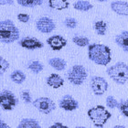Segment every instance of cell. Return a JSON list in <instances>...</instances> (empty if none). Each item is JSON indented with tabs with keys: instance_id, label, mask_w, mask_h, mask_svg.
<instances>
[{
	"instance_id": "1f68e13d",
	"label": "cell",
	"mask_w": 128,
	"mask_h": 128,
	"mask_svg": "<svg viewBox=\"0 0 128 128\" xmlns=\"http://www.w3.org/2000/svg\"><path fill=\"white\" fill-rule=\"evenodd\" d=\"M51 128H59V127H60V128H63V127H66V126H64V124H60V123H56V124H54L53 126H50Z\"/></svg>"
},
{
	"instance_id": "603a6c76",
	"label": "cell",
	"mask_w": 128,
	"mask_h": 128,
	"mask_svg": "<svg viewBox=\"0 0 128 128\" xmlns=\"http://www.w3.org/2000/svg\"><path fill=\"white\" fill-rule=\"evenodd\" d=\"M72 41L79 47H85L89 44V38L83 36H75L72 38Z\"/></svg>"
},
{
	"instance_id": "2e32d148",
	"label": "cell",
	"mask_w": 128,
	"mask_h": 128,
	"mask_svg": "<svg viewBox=\"0 0 128 128\" xmlns=\"http://www.w3.org/2000/svg\"><path fill=\"white\" fill-rule=\"evenodd\" d=\"M69 2L68 0H50L48 6L50 8L57 9V10H62L69 8Z\"/></svg>"
},
{
	"instance_id": "f546056e",
	"label": "cell",
	"mask_w": 128,
	"mask_h": 128,
	"mask_svg": "<svg viewBox=\"0 0 128 128\" xmlns=\"http://www.w3.org/2000/svg\"><path fill=\"white\" fill-rule=\"evenodd\" d=\"M18 19L19 21L23 22V23H27L30 20V16L28 14H25V13L18 14Z\"/></svg>"
},
{
	"instance_id": "5b68a950",
	"label": "cell",
	"mask_w": 128,
	"mask_h": 128,
	"mask_svg": "<svg viewBox=\"0 0 128 128\" xmlns=\"http://www.w3.org/2000/svg\"><path fill=\"white\" fill-rule=\"evenodd\" d=\"M67 77L70 82H72V84L80 85L87 77V72L85 68L82 65H74L69 70Z\"/></svg>"
},
{
	"instance_id": "9c48e42d",
	"label": "cell",
	"mask_w": 128,
	"mask_h": 128,
	"mask_svg": "<svg viewBox=\"0 0 128 128\" xmlns=\"http://www.w3.org/2000/svg\"><path fill=\"white\" fill-rule=\"evenodd\" d=\"M36 27L41 33H50L55 30V23L48 16H42L38 19Z\"/></svg>"
},
{
	"instance_id": "d4e9b609",
	"label": "cell",
	"mask_w": 128,
	"mask_h": 128,
	"mask_svg": "<svg viewBox=\"0 0 128 128\" xmlns=\"http://www.w3.org/2000/svg\"><path fill=\"white\" fill-rule=\"evenodd\" d=\"M118 107H119L121 112H123L124 115H126V117H128V99L126 101L121 102Z\"/></svg>"
},
{
	"instance_id": "ffe728a7",
	"label": "cell",
	"mask_w": 128,
	"mask_h": 128,
	"mask_svg": "<svg viewBox=\"0 0 128 128\" xmlns=\"http://www.w3.org/2000/svg\"><path fill=\"white\" fill-rule=\"evenodd\" d=\"M94 30L97 32L98 35H101V36H104L106 33L107 30V23L104 20H99V21L95 22L94 24Z\"/></svg>"
},
{
	"instance_id": "9a60e30c",
	"label": "cell",
	"mask_w": 128,
	"mask_h": 128,
	"mask_svg": "<svg viewBox=\"0 0 128 128\" xmlns=\"http://www.w3.org/2000/svg\"><path fill=\"white\" fill-rule=\"evenodd\" d=\"M115 42L118 46H120L124 50L128 52V30L123 31L115 38Z\"/></svg>"
},
{
	"instance_id": "52a82bcc",
	"label": "cell",
	"mask_w": 128,
	"mask_h": 128,
	"mask_svg": "<svg viewBox=\"0 0 128 128\" xmlns=\"http://www.w3.org/2000/svg\"><path fill=\"white\" fill-rule=\"evenodd\" d=\"M1 106L4 110H12L18 104V99L13 92L8 90H5L1 92Z\"/></svg>"
},
{
	"instance_id": "7402d4cb",
	"label": "cell",
	"mask_w": 128,
	"mask_h": 128,
	"mask_svg": "<svg viewBox=\"0 0 128 128\" xmlns=\"http://www.w3.org/2000/svg\"><path fill=\"white\" fill-rule=\"evenodd\" d=\"M18 4L26 8H34L42 4V0H18Z\"/></svg>"
},
{
	"instance_id": "836d02e7",
	"label": "cell",
	"mask_w": 128,
	"mask_h": 128,
	"mask_svg": "<svg viewBox=\"0 0 128 128\" xmlns=\"http://www.w3.org/2000/svg\"><path fill=\"white\" fill-rule=\"evenodd\" d=\"M115 127H120V128H123L124 126H115Z\"/></svg>"
},
{
	"instance_id": "d6a6232c",
	"label": "cell",
	"mask_w": 128,
	"mask_h": 128,
	"mask_svg": "<svg viewBox=\"0 0 128 128\" xmlns=\"http://www.w3.org/2000/svg\"><path fill=\"white\" fill-rule=\"evenodd\" d=\"M5 127L8 128L9 126H8L6 124H5V122H4V121L1 120V121H0V128H5Z\"/></svg>"
},
{
	"instance_id": "5bb4252c",
	"label": "cell",
	"mask_w": 128,
	"mask_h": 128,
	"mask_svg": "<svg viewBox=\"0 0 128 128\" xmlns=\"http://www.w3.org/2000/svg\"><path fill=\"white\" fill-rule=\"evenodd\" d=\"M47 83H48V85L51 86L52 88L58 89L64 84V80L59 74L52 73L47 78Z\"/></svg>"
},
{
	"instance_id": "4dcf8cb0",
	"label": "cell",
	"mask_w": 128,
	"mask_h": 128,
	"mask_svg": "<svg viewBox=\"0 0 128 128\" xmlns=\"http://www.w3.org/2000/svg\"><path fill=\"white\" fill-rule=\"evenodd\" d=\"M0 3L1 5H13L14 1L13 0H0Z\"/></svg>"
},
{
	"instance_id": "e575fe53",
	"label": "cell",
	"mask_w": 128,
	"mask_h": 128,
	"mask_svg": "<svg viewBox=\"0 0 128 128\" xmlns=\"http://www.w3.org/2000/svg\"><path fill=\"white\" fill-rule=\"evenodd\" d=\"M97 1H100V2H104V1H106V0H97Z\"/></svg>"
},
{
	"instance_id": "484cf974",
	"label": "cell",
	"mask_w": 128,
	"mask_h": 128,
	"mask_svg": "<svg viewBox=\"0 0 128 128\" xmlns=\"http://www.w3.org/2000/svg\"><path fill=\"white\" fill-rule=\"evenodd\" d=\"M106 104L107 106L110 107V108H115V107H118L119 106V104H118L117 101H116V99H114L112 96H108L106 98Z\"/></svg>"
},
{
	"instance_id": "f1b7e54d",
	"label": "cell",
	"mask_w": 128,
	"mask_h": 128,
	"mask_svg": "<svg viewBox=\"0 0 128 128\" xmlns=\"http://www.w3.org/2000/svg\"><path fill=\"white\" fill-rule=\"evenodd\" d=\"M21 98L23 99V101L26 102V104H30L31 102V96L28 91H23L21 92Z\"/></svg>"
},
{
	"instance_id": "d6986e66",
	"label": "cell",
	"mask_w": 128,
	"mask_h": 128,
	"mask_svg": "<svg viewBox=\"0 0 128 128\" xmlns=\"http://www.w3.org/2000/svg\"><path fill=\"white\" fill-rule=\"evenodd\" d=\"M92 6H94L92 5L90 2H88V1H82V0L77 1V2H75L73 4V8L80 11H88L90 9H92Z\"/></svg>"
},
{
	"instance_id": "3957f363",
	"label": "cell",
	"mask_w": 128,
	"mask_h": 128,
	"mask_svg": "<svg viewBox=\"0 0 128 128\" xmlns=\"http://www.w3.org/2000/svg\"><path fill=\"white\" fill-rule=\"evenodd\" d=\"M107 74L118 84H124L128 80V66L124 62H118L107 70Z\"/></svg>"
},
{
	"instance_id": "4fadbf2b",
	"label": "cell",
	"mask_w": 128,
	"mask_h": 128,
	"mask_svg": "<svg viewBox=\"0 0 128 128\" xmlns=\"http://www.w3.org/2000/svg\"><path fill=\"white\" fill-rule=\"evenodd\" d=\"M111 8L115 13L122 16H128V3L124 1H115L111 4Z\"/></svg>"
},
{
	"instance_id": "ba28073f",
	"label": "cell",
	"mask_w": 128,
	"mask_h": 128,
	"mask_svg": "<svg viewBox=\"0 0 128 128\" xmlns=\"http://www.w3.org/2000/svg\"><path fill=\"white\" fill-rule=\"evenodd\" d=\"M91 86L96 95H102L104 94L108 89V82L105 79L99 76H94L91 80Z\"/></svg>"
},
{
	"instance_id": "ac0fdd59",
	"label": "cell",
	"mask_w": 128,
	"mask_h": 128,
	"mask_svg": "<svg viewBox=\"0 0 128 128\" xmlns=\"http://www.w3.org/2000/svg\"><path fill=\"white\" fill-rule=\"evenodd\" d=\"M48 64L58 70H62L66 67V62L60 58H52L48 60Z\"/></svg>"
},
{
	"instance_id": "cb8c5ba5",
	"label": "cell",
	"mask_w": 128,
	"mask_h": 128,
	"mask_svg": "<svg viewBox=\"0 0 128 128\" xmlns=\"http://www.w3.org/2000/svg\"><path fill=\"white\" fill-rule=\"evenodd\" d=\"M28 68H30V70H31L33 72H35V73H38V72H40L43 70V65L40 63V62L35 60V62H30Z\"/></svg>"
},
{
	"instance_id": "83f0119b",
	"label": "cell",
	"mask_w": 128,
	"mask_h": 128,
	"mask_svg": "<svg viewBox=\"0 0 128 128\" xmlns=\"http://www.w3.org/2000/svg\"><path fill=\"white\" fill-rule=\"evenodd\" d=\"M0 65H1V72H0V73H1V75H2L3 73H4V72L8 69V67H9V63H8V60H4L2 57H1V58H0Z\"/></svg>"
},
{
	"instance_id": "30bf717a",
	"label": "cell",
	"mask_w": 128,
	"mask_h": 128,
	"mask_svg": "<svg viewBox=\"0 0 128 128\" xmlns=\"http://www.w3.org/2000/svg\"><path fill=\"white\" fill-rule=\"evenodd\" d=\"M47 42L53 50H60L62 48L66 46L67 40L64 38L62 36L55 35V36H51L48 38L47 40Z\"/></svg>"
},
{
	"instance_id": "277c9868",
	"label": "cell",
	"mask_w": 128,
	"mask_h": 128,
	"mask_svg": "<svg viewBox=\"0 0 128 128\" xmlns=\"http://www.w3.org/2000/svg\"><path fill=\"white\" fill-rule=\"evenodd\" d=\"M88 115L90 119L94 123V126L97 127H102L111 117V114L106 110V108L102 105L91 108L88 111Z\"/></svg>"
},
{
	"instance_id": "6da1fadb",
	"label": "cell",
	"mask_w": 128,
	"mask_h": 128,
	"mask_svg": "<svg viewBox=\"0 0 128 128\" xmlns=\"http://www.w3.org/2000/svg\"><path fill=\"white\" fill-rule=\"evenodd\" d=\"M89 59L96 64L105 66L111 62V50L104 44H92L89 46Z\"/></svg>"
},
{
	"instance_id": "4316f807",
	"label": "cell",
	"mask_w": 128,
	"mask_h": 128,
	"mask_svg": "<svg viewBox=\"0 0 128 128\" xmlns=\"http://www.w3.org/2000/svg\"><path fill=\"white\" fill-rule=\"evenodd\" d=\"M64 24L67 28H75L76 26H77V21L75 18H68L65 19L64 21Z\"/></svg>"
},
{
	"instance_id": "8fae6325",
	"label": "cell",
	"mask_w": 128,
	"mask_h": 128,
	"mask_svg": "<svg viewBox=\"0 0 128 128\" xmlns=\"http://www.w3.org/2000/svg\"><path fill=\"white\" fill-rule=\"evenodd\" d=\"M60 106L65 111L70 112V111H74L75 109H77L79 104L72 96L65 95L62 97L60 102Z\"/></svg>"
},
{
	"instance_id": "e0dca14e",
	"label": "cell",
	"mask_w": 128,
	"mask_h": 128,
	"mask_svg": "<svg viewBox=\"0 0 128 128\" xmlns=\"http://www.w3.org/2000/svg\"><path fill=\"white\" fill-rule=\"evenodd\" d=\"M40 124L38 123V121L30 118H25L21 122L19 123L18 128H40Z\"/></svg>"
},
{
	"instance_id": "44dd1931",
	"label": "cell",
	"mask_w": 128,
	"mask_h": 128,
	"mask_svg": "<svg viewBox=\"0 0 128 128\" xmlns=\"http://www.w3.org/2000/svg\"><path fill=\"white\" fill-rule=\"evenodd\" d=\"M10 78L14 82L18 83V84H20V83H22L26 80L25 74L22 72H20V70H15V72H13L11 73Z\"/></svg>"
},
{
	"instance_id": "8992f818",
	"label": "cell",
	"mask_w": 128,
	"mask_h": 128,
	"mask_svg": "<svg viewBox=\"0 0 128 128\" xmlns=\"http://www.w3.org/2000/svg\"><path fill=\"white\" fill-rule=\"evenodd\" d=\"M33 105L37 108L38 111L46 114L51 112L56 108V104H54V102L47 97H40V98L36 99L33 102Z\"/></svg>"
},
{
	"instance_id": "7a4b0ae2",
	"label": "cell",
	"mask_w": 128,
	"mask_h": 128,
	"mask_svg": "<svg viewBox=\"0 0 128 128\" xmlns=\"http://www.w3.org/2000/svg\"><path fill=\"white\" fill-rule=\"evenodd\" d=\"M19 31L13 21L6 19L0 22V40L3 43H12L18 40Z\"/></svg>"
},
{
	"instance_id": "7c38bea8",
	"label": "cell",
	"mask_w": 128,
	"mask_h": 128,
	"mask_svg": "<svg viewBox=\"0 0 128 128\" xmlns=\"http://www.w3.org/2000/svg\"><path fill=\"white\" fill-rule=\"evenodd\" d=\"M19 44H20L21 47H23L25 48H28V50L40 48H43V46H44L41 41H40L36 38H32V37H27L22 38L20 40Z\"/></svg>"
}]
</instances>
